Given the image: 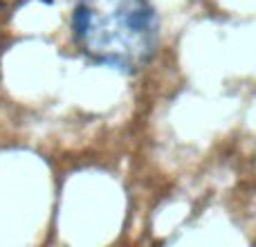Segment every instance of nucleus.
Segmentation results:
<instances>
[{
	"label": "nucleus",
	"mask_w": 256,
	"mask_h": 247,
	"mask_svg": "<svg viewBox=\"0 0 256 247\" xmlns=\"http://www.w3.org/2000/svg\"><path fill=\"white\" fill-rule=\"evenodd\" d=\"M79 48L120 70H140L158 48V16L150 0H79L72 18Z\"/></svg>",
	"instance_id": "nucleus-1"
}]
</instances>
